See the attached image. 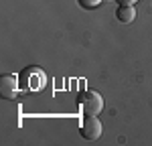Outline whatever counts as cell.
<instances>
[{"label":"cell","instance_id":"cell-4","mask_svg":"<svg viewBox=\"0 0 152 146\" xmlns=\"http://www.w3.org/2000/svg\"><path fill=\"white\" fill-rule=\"evenodd\" d=\"M79 132L85 140H99V136H102V122L97 120L95 116H85L81 122V128H79Z\"/></svg>","mask_w":152,"mask_h":146},{"label":"cell","instance_id":"cell-1","mask_svg":"<svg viewBox=\"0 0 152 146\" xmlns=\"http://www.w3.org/2000/svg\"><path fill=\"white\" fill-rule=\"evenodd\" d=\"M18 81H20V91L23 93H37L47 85V75L41 67H24L18 73Z\"/></svg>","mask_w":152,"mask_h":146},{"label":"cell","instance_id":"cell-3","mask_svg":"<svg viewBox=\"0 0 152 146\" xmlns=\"http://www.w3.org/2000/svg\"><path fill=\"white\" fill-rule=\"evenodd\" d=\"M20 91V81H18V75L14 73H4L0 77V96L4 99H14Z\"/></svg>","mask_w":152,"mask_h":146},{"label":"cell","instance_id":"cell-7","mask_svg":"<svg viewBox=\"0 0 152 146\" xmlns=\"http://www.w3.org/2000/svg\"><path fill=\"white\" fill-rule=\"evenodd\" d=\"M118 2H120V4H128V6H134L138 0H118Z\"/></svg>","mask_w":152,"mask_h":146},{"label":"cell","instance_id":"cell-2","mask_svg":"<svg viewBox=\"0 0 152 146\" xmlns=\"http://www.w3.org/2000/svg\"><path fill=\"white\" fill-rule=\"evenodd\" d=\"M77 104L85 116H97L102 110H104V99L97 91H91V89H85L77 96Z\"/></svg>","mask_w":152,"mask_h":146},{"label":"cell","instance_id":"cell-6","mask_svg":"<svg viewBox=\"0 0 152 146\" xmlns=\"http://www.w3.org/2000/svg\"><path fill=\"white\" fill-rule=\"evenodd\" d=\"M79 2V6H81L83 10H94V8H97L104 0H77Z\"/></svg>","mask_w":152,"mask_h":146},{"label":"cell","instance_id":"cell-5","mask_svg":"<svg viewBox=\"0 0 152 146\" xmlns=\"http://www.w3.org/2000/svg\"><path fill=\"white\" fill-rule=\"evenodd\" d=\"M116 16H118V20H120V23L128 24V23H132V20L136 18V10H134V6L120 4V6H118V10H116Z\"/></svg>","mask_w":152,"mask_h":146}]
</instances>
